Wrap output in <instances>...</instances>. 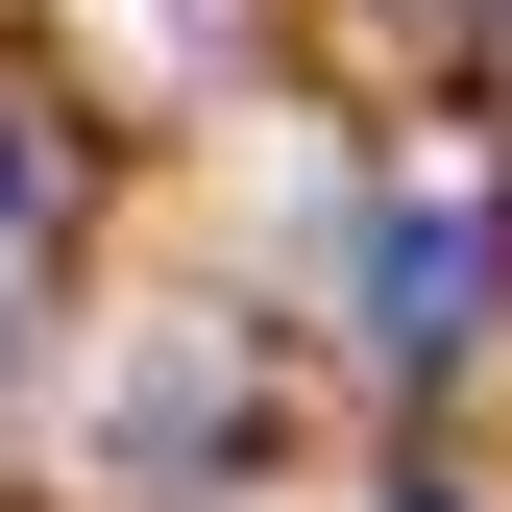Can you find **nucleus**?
<instances>
[{"mask_svg":"<svg viewBox=\"0 0 512 512\" xmlns=\"http://www.w3.org/2000/svg\"><path fill=\"white\" fill-rule=\"evenodd\" d=\"M464 317H488V220H464V196H415L391 244H366V342H391V366H439Z\"/></svg>","mask_w":512,"mask_h":512,"instance_id":"1","label":"nucleus"},{"mask_svg":"<svg viewBox=\"0 0 512 512\" xmlns=\"http://www.w3.org/2000/svg\"><path fill=\"white\" fill-rule=\"evenodd\" d=\"M25 196H49V171H25V122H0V244H25Z\"/></svg>","mask_w":512,"mask_h":512,"instance_id":"2","label":"nucleus"}]
</instances>
